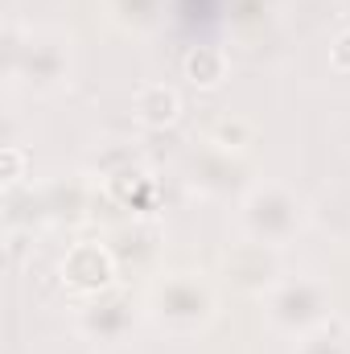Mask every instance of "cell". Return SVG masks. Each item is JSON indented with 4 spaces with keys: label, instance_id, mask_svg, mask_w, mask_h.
Wrapping results in <instances>:
<instances>
[{
    "label": "cell",
    "instance_id": "obj_1",
    "mask_svg": "<svg viewBox=\"0 0 350 354\" xmlns=\"http://www.w3.org/2000/svg\"><path fill=\"white\" fill-rule=\"evenodd\" d=\"M214 288L202 272H169L149 288V317L169 334H198L214 322Z\"/></svg>",
    "mask_w": 350,
    "mask_h": 354
},
{
    "label": "cell",
    "instance_id": "obj_2",
    "mask_svg": "<svg viewBox=\"0 0 350 354\" xmlns=\"http://www.w3.org/2000/svg\"><path fill=\"white\" fill-rule=\"evenodd\" d=\"M264 317L276 334L301 342L330 322V284L317 276H280L264 292Z\"/></svg>",
    "mask_w": 350,
    "mask_h": 354
},
{
    "label": "cell",
    "instance_id": "obj_3",
    "mask_svg": "<svg viewBox=\"0 0 350 354\" xmlns=\"http://www.w3.org/2000/svg\"><path fill=\"white\" fill-rule=\"evenodd\" d=\"M239 227L248 239L280 248L305 227V202L280 181H256L239 198Z\"/></svg>",
    "mask_w": 350,
    "mask_h": 354
},
{
    "label": "cell",
    "instance_id": "obj_4",
    "mask_svg": "<svg viewBox=\"0 0 350 354\" xmlns=\"http://www.w3.org/2000/svg\"><path fill=\"white\" fill-rule=\"evenodd\" d=\"M8 79L29 91H54L71 79V41L58 33H29L8 46Z\"/></svg>",
    "mask_w": 350,
    "mask_h": 354
},
{
    "label": "cell",
    "instance_id": "obj_5",
    "mask_svg": "<svg viewBox=\"0 0 350 354\" xmlns=\"http://www.w3.org/2000/svg\"><path fill=\"white\" fill-rule=\"evenodd\" d=\"M132 322H136L132 297H128L124 288H116V284L103 288V292H95V297H87L83 309H79V330H83V338L99 342V346L124 342L128 330H132Z\"/></svg>",
    "mask_w": 350,
    "mask_h": 354
},
{
    "label": "cell",
    "instance_id": "obj_6",
    "mask_svg": "<svg viewBox=\"0 0 350 354\" xmlns=\"http://www.w3.org/2000/svg\"><path fill=\"white\" fill-rule=\"evenodd\" d=\"M116 256H111V248L107 243H75L66 256H62V280L71 284V288H79V292H103V288H111V280H116Z\"/></svg>",
    "mask_w": 350,
    "mask_h": 354
},
{
    "label": "cell",
    "instance_id": "obj_7",
    "mask_svg": "<svg viewBox=\"0 0 350 354\" xmlns=\"http://www.w3.org/2000/svg\"><path fill=\"white\" fill-rule=\"evenodd\" d=\"M227 276L243 288V292H268L276 280H280V264H276V248L256 243V239H243L231 256H227Z\"/></svg>",
    "mask_w": 350,
    "mask_h": 354
},
{
    "label": "cell",
    "instance_id": "obj_8",
    "mask_svg": "<svg viewBox=\"0 0 350 354\" xmlns=\"http://www.w3.org/2000/svg\"><path fill=\"white\" fill-rule=\"evenodd\" d=\"M132 111L145 128H169L181 111V99H177L174 87L165 83H145V87L132 95Z\"/></svg>",
    "mask_w": 350,
    "mask_h": 354
},
{
    "label": "cell",
    "instance_id": "obj_9",
    "mask_svg": "<svg viewBox=\"0 0 350 354\" xmlns=\"http://www.w3.org/2000/svg\"><path fill=\"white\" fill-rule=\"evenodd\" d=\"M181 71H185V79L194 83V87H219L223 79H227V54L219 50V46H194L190 54H185V62H181Z\"/></svg>",
    "mask_w": 350,
    "mask_h": 354
},
{
    "label": "cell",
    "instance_id": "obj_10",
    "mask_svg": "<svg viewBox=\"0 0 350 354\" xmlns=\"http://www.w3.org/2000/svg\"><path fill=\"white\" fill-rule=\"evenodd\" d=\"M103 8L128 33H145L161 21V0H103Z\"/></svg>",
    "mask_w": 350,
    "mask_h": 354
},
{
    "label": "cell",
    "instance_id": "obj_11",
    "mask_svg": "<svg viewBox=\"0 0 350 354\" xmlns=\"http://www.w3.org/2000/svg\"><path fill=\"white\" fill-rule=\"evenodd\" d=\"M297 354H350V334L347 330H334V326H322V330L301 338Z\"/></svg>",
    "mask_w": 350,
    "mask_h": 354
},
{
    "label": "cell",
    "instance_id": "obj_12",
    "mask_svg": "<svg viewBox=\"0 0 350 354\" xmlns=\"http://www.w3.org/2000/svg\"><path fill=\"white\" fill-rule=\"evenodd\" d=\"M248 140H252V128H248L243 120H227V124H219V128H214V145H219L223 153L243 149Z\"/></svg>",
    "mask_w": 350,
    "mask_h": 354
},
{
    "label": "cell",
    "instance_id": "obj_13",
    "mask_svg": "<svg viewBox=\"0 0 350 354\" xmlns=\"http://www.w3.org/2000/svg\"><path fill=\"white\" fill-rule=\"evenodd\" d=\"M330 66L342 71V75H350V29L347 33H338V41L330 46Z\"/></svg>",
    "mask_w": 350,
    "mask_h": 354
},
{
    "label": "cell",
    "instance_id": "obj_14",
    "mask_svg": "<svg viewBox=\"0 0 350 354\" xmlns=\"http://www.w3.org/2000/svg\"><path fill=\"white\" fill-rule=\"evenodd\" d=\"M21 165H25L21 149H4V181H17L21 177Z\"/></svg>",
    "mask_w": 350,
    "mask_h": 354
}]
</instances>
